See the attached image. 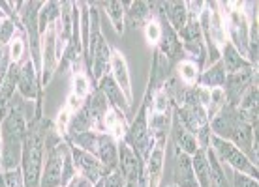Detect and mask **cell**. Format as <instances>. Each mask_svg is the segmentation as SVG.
<instances>
[{"mask_svg": "<svg viewBox=\"0 0 259 187\" xmlns=\"http://www.w3.org/2000/svg\"><path fill=\"white\" fill-rule=\"evenodd\" d=\"M66 187H94V185H92L87 178H83L81 174H75V178H73V180H71Z\"/></svg>", "mask_w": 259, "mask_h": 187, "instance_id": "34", "label": "cell"}, {"mask_svg": "<svg viewBox=\"0 0 259 187\" xmlns=\"http://www.w3.org/2000/svg\"><path fill=\"white\" fill-rule=\"evenodd\" d=\"M179 77H181L182 84L184 86H197L199 83V68L195 62L192 60H181V64H179Z\"/></svg>", "mask_w": 259, "mask_h": 187, "instance_id": "22", "label": "cell"}, {"mask_svg": "<svg viewBox=\"0 0 259 187\" xmlns=\"http://www.w3.org/2000/svg\"><path fill=\"white\" fill-rule=\"evenodd\" d=\"M109 70L113 71V81L118 84V88L122 90V94L126 96L128 103L132 105V84H130V71H128V64L124 60V54L120 51H111V66Z\"/></svg>", "mask_w": 259, "mask_h": 187, "instance_id": "13", "label": "cell"}, {"mask_svg": "<svg viewBox=\"0 0 259 187\" xmlns=\"http://www.w3.org/2000/svg\"><path fill=\"white\" fill-rule=\"evenodd\" d=\"M70 152H71L73 165H75V168L79 170V174L83 176V178H87L92 185L100 183L105 176L109 174V170H107V168L100 163V159L94 157L92 154L77 148V146H70Z\"/></svg>", "mask_w": 259, "mask_h": 187, "instance_id": "8", "label": "cell"}, {"mask_svg": "<svg viewBox=\"0 0 259 187\" xmlns=\"http://www.w3.org/2000/svg\"><path fill=\"white\" fill-rule=\"evenodd\" d=\"M2 123V120H0ZM0 168H2V137H0Z\"/></svg>", "mask_w": 259, "mask_h": 187, "instance_id": "35", "label": "cell"}, {"mask_svg": "<svg viewBox=\"0 0 259 187\" xmlns=\"http://www.w3.org/2000/svg\"><path fill=\"white\" fill-rule=\"evenodd\" d=\"M92 23H94V30H92L91 41H89V49L87 54L89 58L87 62L92 66V75L96 81H100L102 77L107 75L111 66V49L105 43V38L100 32V26H98V12L92 10Z\"/></svg>", "mask_w": 259, "mask_h": 187, "instance_id": "7", "label": "cell"}, {"mask_svg": "<svg viewBox=\"0 0 259 187\" xmlns=\"http://www.w3.org/2000/svg\"><path fill=\"white\" fill-rule=\"evenodd\" d=\"M104 129L107 131V135H111L113 139H122L126 137V120H124V114L117 107H107L104 114Z\"/></svg>", "mask_w": 259, "mask_h": 187, "instance_id": "19", "label": "cell"}, {"mask_svg": "<svg viewBox=\"0 0 259 187\" xmlns=\"http://www.w3.org/2000/svg\"><path fill=\"white\" fill-rule=\"evenodd\" d=\"M192 167L197 187H210V174H208V161H207V148H199L192 155Z\"/></svg>", "mask_w": 259, "mask_h": 187, "instance_id": "21", "label": "cell"}, {"mask_svg": "<svg viewBox=\"0 0 259 187\" xmlns=\"http://www.w3.org/2000/svg\"><path fill=\"white\" fill-rule=\"evenodd\" d=\"M0 26H2V21H0Z\"/></svg>", "mask_w": 259, "mask_h": 187, "instance_id": "39", "label": "cell"}, {"mask_svg": "<svg viewBox=\"0 0 259 187\" xmlns=\"http://www.w3.org/2000/svg\"><path fill=\"white\" fill-rule=\"evenodd\" d=\"M220 62H222V66H224V70H226V75L239 73V71H244V70H252L253 68L229 41H227L226 45H224V49H222Z\"/></svg>", "mask_w": 259, "mask_h": 187, "instance_id": "16", "label": "cell"}, {"mask_svg": "<svg viewBox=\"0 0 259 187\" xmlns=\"http://www.w3.org/2000/svg\"><path fill=\"white\" fill-rule=\"evenodd\" d=\"M2 62H4V49L0 45V66H2Z\"/></svg>", "mask_w": 259, "mask_h": 187, "instance_id": "36", "label": "cell"}, {"mask_svg": "<svg viewBox=\"0 0 259 187\" xmlns=\"http://www.w3.org/2000/svg\"><path fill=\"white\" fill-rule=\"evenodd\" d=\"M28 123L25 120L23 109L12 103L0 123V137H2V170L19 168L23 144H25Z\"/></svg>", "mask_w": 259, "mask_h": 187, "instance_id": "1", "label": "cell"}, {"mask_svg": "<svg viewBox=\"0 0 259 187\" xmlns=\"http://www.w3.org/2000/svg\"><path fill=\"white\" fill-rule=\"evenodd\" d=\"M208 144H212L210 148H212L214 155L218 157V161L220 163H226L229 167L233 168L235 172H240V174H246L253 180H257L259 178V170L257 167L253 165L250 159H248L246 155L242 154L235 144H231L229 141H224L220 137H214L210 135L208 139Z\"/></svg>", "mask_w": 259, "mask_h": 187, "instance_id": "6", "label": "cell"}, {"mask_svg": "<svg viewBox=\"0 0 259 187\" xmlns=\"http://www.w3.org/2000/svg\"><path fill=\"white\" fill-rule=\"evenodd\" d=\"M253 81H257V71L255 68L252 70H244L239 73H231L226 75V83H224V94H226V101L231 107H239L242 96L246 94V90L250 88V84Z\"/></svg>", "mask_w": 259, "mask_h": 187, "instance_id": "9", "label": "cell"}, {"mask_svg": "<svg viewBox=\"0 0 259 187\" xmlns=\"http://www.w3.org/2000/svg\"><path fill=\"white\" fill-rule=\"evenodd\" d=\"M21 96L25 99H36L38 97V73H36V66L34 62H25L19 73V83H17Z\"/></svg>", "mask_w": 259, "mask_h": 187, "instance_id": "17", "label": "cell"}, {"mask_svg": "<svg viewBox=\"0 0 259 187\" xmlns=\"http://www.w3.org/2000/svg\"><path fill=\"white\" fill-rule=\"evenodd\" d=\"M126 187H139V183H126Z\"/></svg>", "mask_w": 259, "mask_h": 187, "instance_id": "38", "label": "cell"}, {"mask_svg": "<svg viewBox=\"0 0 259 187\" xmlns=\"http://www.w3.org/2000/svg\"><path fill=\"white\" fill-rule=\"evenodd\" d=\"M104 10L107 13V17L111 19L113 26H115V30L117 32L122 34L124 30V2H104Z\"/></svg>", "mask_w": 259, "mask_h": 187, "instance_id": "24", "label": "cell"}, {"mask_svg": "<svg viewBox=\"0 0 259 187\" xmlns=\"http://www.w3.org/2000/svg\"><path fill=\"white\" fill-rule=\"evenodd\" d=\"M4 19H6V13L2 12V8H0V21H4Z\"/></svg>", "mask_w": 259, "mask_h": 187, "instance_id": "37", "label": "cell"}, {"mask_svg": "<svg viewBox=\"0 0 259 187\" xmlns=\"http://www.w3.org/2000/svg\"><path fill=\"white\" fill-rule=\"evenodd\" d=\"M160 4V2H158ZM160 13V25H162V39H160V54H163V58H167L169 64H173L177 62L179 58H182V43H181V38H179V34L171 28V25L167 23L165 19V15L163 12H158Z\"/></svg>", "mask_w": 259, "mask_h": 187, "instance_id": "11", "label": "cell"}, {"mask_svg": "<svg viewBox=\"0 0 259 187\" xmlns=\"http://www.w3.org/2000/svg\"><path fill=\"white\" fill-rule=\"evenodd\" d=\"M224 83H226V70H224V66L222 62H214L210 64L207 71H203L199 75V86H205L208 90H212V88H224Z\"/></svg>", "mask_w": 259, "mask_h": 187, "instance_id": "20", "label": "cell"}, {"mask_svg": "<svg viewBox=\"0 0 259 187\" xmlns=\"http://www.w3.org/2000/svg\"><path fill=\"white\" fill-rule=\"evenodd\" d=\"M23 52H25V41H23L21 38L12 39V45H10L12 64H19V60L23 58Z\"/></svg>", "mask_w": 259, "mask_h": 187, "instance_id": "31", "label": "cell"}, {"mask_svg": "<svg viewBox=\"0 0 259 187\" xmlns=\"http://www.w3.org/2000/svg\"><path fill=\"white\" fill-rule=\"evenodd\" d=\"M233 187H259V181L250 178L246 174H240V172H235L233 174Z\"/></svg>", "mask_w": 259, "mask_h": 187, "instance_id": "33", "label": "cell"}, {"mask_svg": "<svg viewBox=\"0 0 259 187\" xmlns=\"http://www.w3.org/2000/svg\"><path fill=\"white\" fill-rule=\"evenodd\" d=\"M171 133H173V142H175V148L184 152L186 155H192L201 148L199 142H197V137L192 135L188 129L184 128V123L179 120V116H173L171 118Z\"/></svg>", "mask_w": 259, "mask_h": 187, "instance_id": "12", "label": "cell"}, {"mask_svg": "<svg viewBox=\"0 0 259 187\" xmlns=\"http://www.w3.org/2000/svg\"><path fill=\"white\" fill-rule=\"evenodd\" d=\"M2 172H4V185L6 187H25V180H23L21 168L2 170Z\"/></svg>", "mask_w": 259, "mask_h": 187, "instance_id": "28", "label": "cell"}, {"mask_svg": "<svg viewBox=\"0 0 259 187\" xmlns=\"http://www.w3.org/2000/svg\"><path fill=\"white\" fill-rule=\"evenodd\" d=\"M100 92L105 96V99L109 101L113 107H117L120 112L122 110H128L130 109V103H128V99H126V96L122 94V90L118 88V84L113 81V77H111L109 73L105 75V77H102L100 81Z\"/></svg>", "mask_w": 259, "mask_h": 187, "instance_id": "18", "label": "cell"}, {"mask_svg": "<svg viewBox=\"0 0 259 187\" xmlns=\"http://www.w3.org/2000/svg\"><path fill=\"white\" fill-rule=\"evenodd\" d=\"M89 79L84 73L77 71L75 73V77H73V96L79 97V99H84V97L89 96Z\"/></svg>", "mask_w": 259, "mask_h": 187, "instance_id": "26", "label": "cell"}, {"mask_svg": "<svg viewBox=\"0 0 259 187\" xmlns=\"http://www.w3.org/2000/svg\"><path fill=\"white\" fill-rule=\"evenodd\" d=\"M145 38H147L150 45L160 43V39H162V25H160V21L150 19L149 23H145Z\"/></svg>", "mask_w": 259, "mask_h": 187, "instance_id": "25", "label": "cell"}, {"mask_svg": "<svg viewBox=\"0 0 259 187\" xmlns=\"http://www.w3.org/2000/svg\"><path fill=\"white\" fill-rule=\"evenodd\" d=\"M66 146L53 129L46 131V167L41 168L39 187H62V163Z\"/></svg>", "mask_w": 259, "mask_h": 187, "instance_id": "4", "label": "cell"}, {"mask_svg": "<svg viewBox=\"0 0 259 187\" xmlns=\"http://www.w3.org/2000/svg\"><path fill=\"white\" fill-rule=\"evenodd\" d=\"M154 142H156L154 137L150 135V129H149V97H145V101L139 107V112H137L132 128L126 131V144L145 163L149 159L152 148H154Z\"/></svg>", "mask_w": 259, "mask_h": 187, "instance_id": "5", "label": "cell"}, {"mask_svg": "<svg viewBox=\"0 0 259 187\" xmlns=\"http://www.w3.org/2000/svg\"><path fill=\"white\" fill-rule=\"evenodd\" d=\"M124 8H130L128 13V21L132 25H139V23H149V15H150V4L149 2H130V4H124Z\"/></svg>", "mask_w": 259, "mask_h": 187, "instance_id": "23", "label": "cell"}, {"mask_svg": "<svg viewBox=\"0 0 259 187\" xmlns=\"http://www.w3.org/2000/svg\"><path fill=\"white\" fill-rule=\"evenodd\" d=\"M71 146L84 150L100 159L109 172H113L118 167V148L117 142L107 133H98V131H84L77 135H68Z\"/></svg>", "mask_w": 259, "mask_h": 187, "instance_id": "3", "label": "cell"}, {"mask_svg": "<svg viewBox=\"0 0 259 187\" xmlns=\"http://www.w3.org/2000/svg\"><path fill=\"white\" fill-rule=\"evenodd\" d=\"M100 187H126V178L120 174L118 168H115L113 172H109L104 180L100 181Z\"/></svg>", "mask_w": 259, "mask_h": 187, "instance_id": "29", "label": "cell"}, {"mask_svg": "<svg viewBox=\"0 0 259 187\" xmlns=\"http://www.w3.org/2000/svg\"><path fill=\"white\" fill-rule=\"evenodd\" d=\"M169 112V96L165 90H158L152 101V114H167Z\"/></svg>", "mask_w": 259, "mask_h": 187, "instance_id": "27", "label": "cell"}, {"mask_svg": "<svg viewBox=\"0 0 259 187\" xmlns=\"http://www.w3.org/2000/svg\"><path fill=\"white\" fill-rule=\"evenodd\" d=\"M57 38H59V28L57 23L47 26L44 39H41V81L47 84L51 81L53 73L57 71V64H59V56H57Z\"/></svg>", "mask_w": 259, "mask_h": 187, "instance_id": "10", "label": "cell"}, {"mask_svg": "<svg viewBox=\"0 0 259 187\" xmlns=\"http://www.w3.org/2000/svg\"><path fill=\"white\" fill-rule=\"evenodd\" d=\"M71 110L68 109V107H64V109L59 112V120H57V133L59 135H68V129H70V122H71Z\"/></svg>", "mask_w": 259, "mask_h": 187, "instance_id": "30", "label": "cell"}, {"mask_svg": "<svg viewBox=\"0 0 259 187\" xmlns=\"http://www.w3.org/2000/svg\"><path fill=\"white\" fill-rule=\"evenodd\" d=\"M46 131L47 123H41L39 118H36L26 129L23 155H21V172H23L25 187H39L44 154H46Z\"/></svg>", "mask_w": 259, "mask_h": 187, "instance_id": "2", "label": "cell"}, {"mask_svg": "<svg viewBox=\"0 0 259 187\" xmlns=\"http://www.w3.org/2000/svg\"><path fill=\"white\" fill-rule=\"evenodd\" d=\"M173 176H175L177 187H197L194 167H192V157L177 148H175V168H173Z\"/></svg>", "mask_w": 259, "mask_h": 187, "instance_id": "14", "label": "cell"}, {"mask_svg": "<svg viewBox=\"0 0 259 187\" xmlns=\"http://www.w3.org/2000/svg\"><path fill=\"white\" fill-rule=\"evenodd\" d=\"M13 30H15V25H13L12 19L2 21V26H0V45H4V43H8V41H12Z\"/></svg>", "mask_w": 259, "mask_h": 187, "instance_id": "32", "label": "cell"}, {"mask_svg": "<svg viewBox=\"0 0 259 187\" xmlns=\"http://www.w3.org/2000/svg\"><path fill=\"white\" fill-rule=\"evenodd\" d=\"M160 8L163 10V15L171 28L177 34L181 32L186 26L188 21V10H186V2H179V0H171V2H160Z\"/></svg>", "mask_w": 259, "mask_h": 187, "instance_id": "15", "label": "cell"}]
</instances>
